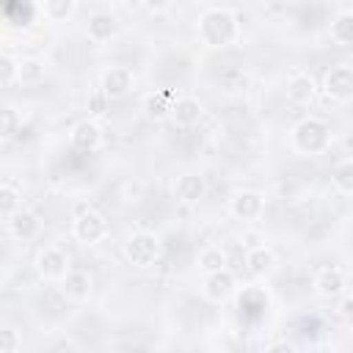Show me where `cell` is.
<instances>
[{"label":"cell","mask_w":353,"mask_h":353,"mask_svg":"<svg viewBox=\"0 0 353 353\" xmlns=\"http://www.w3.org/2000/svg\"><path fill=\"white\" fill-rule=\"evenodd\" d=\"M265 212V196L256 190H237L229 196V215L237 221H256Z\"/></svg>","instance_id":"52a82bcc"},{"label":"cell","mask_w":353,"mask_h":353,"mask_svg":"<svg viewBox=\"0 0 353 353\" xmlns=\"http://www.w3.org/2000/svg\"><path fill=\"white\" fill-rule=\"evenodd\" d=\"M108 218L97 210H83V212H74V221H72V237L83 245H97L108 237Z\"/></svg>","instance_id":"277c9868"},{"label":"cell","mask_w":353,"mask_h":353,"mask_svg":"<svg viewBox=\"0 0 353 353\" xmlns=\"http://www.w3.org/2000/svg\"><path fill=\"white\" fill-rule=\"evenodd\" d=\"M160 254H163L160 237H157L154 232H146V229L132 232V234L127 237V243H124V256H127V262L135 265V268H152V265L160 259Z\"/></svg>","instance_id":"3957f363"},{"label":"cell","mask_w":353,"mask_h":353,"mask_svg":"<svg viewBox=\"0 0 353 353\" xmlns=\"http://www.w3.org/2000/svg\"><path fill=\"white\" fill-rule=\"evenodd\" d=\"M69 143L77 152H94L102 143V127L94 119H83L69 130Z\"/></svg>","instance_id":"8fae6325"},{"label":"cell","mask_w":353,"mask_h":353,"mask_svg":"<svg viewBox=\"0 0 353 353\" xmlns=\"http://www.w3.org/2000/svg\"><path fill=\"white\" fill-rule=\"evenodd\" d=\"M290 146L303 154V157H314V154H325L331 149V127L323 119H301L292 130H290Z\"/></svg>","instance_id":"7a4b0ae2"},{"label":"cell","mask_w":353,"mask_h":353,"mask_svg":"<svg viewBox=\"0 0 353 353\" xmlns=\"http://www.w3.org/2000/svg\"><path fill=\"white\" fill-rule=\"evenodd\" d=\"M6 229H8L17 240H30V237L39 234V229H41V218H39L33 210H19V212L6 223Z\"/></svg>","instance_id":"ac0fdd59"},{"label":"cell","mask_w":353,"mask_h":353,"mask_svg":"<svg viewBox=\"0 0 353 353\" xmlns=\"http://www.w3.org/2000/svg\"><path fill=\"white\" fill-rule=\"evenodd\" d=\"M141 6H143L149 14H160V11H165V8L171 6V0H141Z\"/></svg>","instance_id":"4dcf8cb0"},{"label":"cell","mask_w":353,"mask_h":353,"mask_svg":"<svg viewBox=\"0 0 353 353\" xmlns=\"http://www.w3.org/2000/svg\"><path fill=\"white\" fill-rule=\"evenodd\" d=\"M17 74H19V58H14L11 52H3L0 55V83H3V88H11L17 83Z\"/></svg>","instance_id":"4316f807"},{"label":"cell","mask_w":353,"mask_h":353,"mask_svg":"<svg viewBox=\"0 0 353 353\" xmlns=\"http://www.w3.org/2000/svg\"><path fill=\"white\" fill-rule=\"evenodd\" d=\"M196 262H199V268H201L204 273H215V270L229 268V254H226L221 245H207V248L199 251Z\"/></svg>","instance_id":"44dd1931"},{"label":"cell","mask_w":353,"mask_h":353,"mask_svg":"<svg viewBox=\"0 0 353 353\" xmlns=\"http://www.w3.org/2000/svg\"><path fill=\"white\" fill-rule=\"evenodd\" d=\"M314 292L325 301H334V298H342L345 295V273L342 268L336 265H325L314 273Z\"/></svg>","instance_id":"30bf717a"},{"label":"cell","mask_w":353,"mask_h":353,"mask_svg":"<svg viewBox=\"0 0 353 353\" xmlns=\"http://www.w3.org/2000/svg\"><path fill=\"white\" fill-rule=\"evenodd\" d=\"M61 295L72 303H83L91 295V273L80 270V268H72L61 281Z\"/></svg>","instance_id":"4fadbf2b"},{"label":"cell","mask_w":353,"mask_h":353,"mask_svg":"<svg viewBox=\"0 0 353 353\" xmlns=\"http://www.w3.org/2000/svg\"><path fill=\"white\" fill-rule=\"evenodd\" d=\"M314 97H317V83H314V77L306 74V72H295V74L290 77V83H287V99H290L292 105H312Z\"/></svg>","instance_id":"9a60e30c"},{"label":"cell","mask_w":353,"mask_h":353,"mask_svg":"<svg viewBox=\"0 0 353 353\" xmlns=\"http://www.w3.org/2000/svg\"><path fill=\"white\" fill-rule=\"evenodd\" d=\"M328 33H331V41H336V44H342V47L353 44V11L336 14V17L331 19Z\"/></svg>","instance_id":"7402d4cb"},{"label":"cell","mask_w":353,"mask_h":353,"mask_svg":"<svg viewBox=\"0 0 353 353\" xmlns=\"http://www.w3.org/2000/svg\"><path fill=\"white\" fill-rule=\"evenodd\" d=\"M44 74H47V66L41 58H19V74H17L19 85H39L44 83Z\"/></svg>","instance_id":"ffe728a7"},{"label":"cell","mask_w":353,"mask_h":353,"mask_svg":"<svg viewBox=\"0 0 353 353\" xmlns=\"http://www.w3.org/2000/svg\"><path fill=\"white\" fill-rule=\"evenodd\" d=\"M174 102H176V94L174 91H152V94H146L143 97V113L149 116V119H165V116H171V108H174Z\"/></svg>","instance_id":"d6986e66"},{"label":"cell","mask_w":353,"mask_h":353,"mask_svg":"<svg viewBox=\"0 0 353 353\" xmlns=\"http://www.w3.org/2000/svg\"><path fill=\"white\" fill-rule=\"evenodd\" d=\"M218 85H221V91H226V94H240V91L248 85V77H245L243 69H226V72H221Z\"/></svg>","instance_id":"484cf974"},{"label":"cell","mask_w":353,"mask_h":353,"mask_svg":"<svg viewBox=\"0 0 353 353\" xmlns=\"http://www.w3.org/2000/svg\"><path fill=\"white\" fill-rule=\"evenodd\" d=\"M240 39V19L229 8H210L199 19V41L210 50H223Z\"/></svg>","instance_id":"6da1fadb"},{"label":"cell","mask_w":353,"mask_h":353,"mask_svg":"<svg viewBox=\"0 0 353 353\" xmlns=\"http://www.w3.org/2000/svg\"><path fill=\"white\" fill-rule=\"evenodd\" d=\"M270 350H287V353H290L292 345H290V342H276V345H270Z\"/></svg>","instance_id":"1f68e13d"},{"label":"cell","mask_w":353,"mask_h":353,"mask_svg":"<svg viewBox=\"0 0 353 353\" xmlns=\"http://www.w3.org/2000/svg\"><path fill=\"white\" fill-rule=\"evenodd\" d=\"M323 91L334 102H347L353 99V66L350 63H336L325 72L323 77Z\"/></svg>","instance_id":"8992f818"},{"label":"cell","mask_w":353,"mask_h":353,"mask_svg":"<svg viewBox=\"0 0 353 353\" xmlns=\"http://www.w3.org/2000/svg\"><path fill=\"white\" fill-rule=\"evenodd\" d=\"M69 270H72L69 256H66V251H61L58 245H47V248L39 251V256H36V273H39V279H44V281H58V284H61Z\"/></svg>","instance_id":"5b68a950"},{"label":"cell","mask_w":353,"mask_h":353,"mask_svg":"<svg viewBox=\"0 0 353 353\" xmlns=\"http://www.w3.org/2000/svg\"><path fill=\"white\" fill-rule=\"evenodd\" d=\"M74 0H41V14L47 22H66L74 14Z\"/></svg>","instance_id":"cb8c5ba5"},{"label":"cell","mask_w":353,"mask_h":353,"mask_svg":"<svg viewBox=\"0 0 353 353\" xmlns=\"http://www.w3.org/2000/svg\"><path fill=\"white\" fill-rule=\"evenodd\" d=\"M116 33H119V19H116L113 14L99 11V14L88 17V22H85V36H88L94 44H105V41H110Z\"/></svg>","instance_id":"2e32d148"},{"label":"cell","mask_w":353,"mask_h":353,"mask_svg":"<svg viewBox=\"0 0 353 353\" xmlns=\"http://www.w3.org/2000/svg\"><path fill=\"white\" fill-rule=\"evenodd\" d=\"M234 270L232 268H223V270H215V273H204V284H201V292L210 303H223L232 298L234 292Z\"/></svg>","instance_id":"ba28073f"},{"label":"cell","mask_w":353,"mask_h":353,"mask_svg":"<svg viewBox=\"0 0 353 353\" xmlns=\"http://www.w3.org/2000/svg\"><path fill=\"white\" fill-rule=\"evenodd\" d=\"M273 268H276V251H273L270 245L256 243V245L245 248V270H248L251 276L262 279V276H268Z\"/></svg>","instance_id":"5bb4252c"},{"label":"cell","mask_w":353,"mask_h":353,"mask_svg":"<svg viewBox=\"0 0 353 353\" xmlns=\"http://www.w3.org/2000/svg\"><path fill=\"white\" fill-rule=\"evenodd\" d=\"M207 193V185H204V176L196 174V171H185L176 176L174 182V199L179 204H199Z\"/></svg>","instance_id":"7c38bea8"},{"label":"cell","mask_w":353,"mask_h":353,"mask_svg":"<svg viewBox=\"0 0 353 353\" xmlns=\"http://www.w3.org/2000/svg\"><path fill=\"white\" fill-rule=\"evenodd\" d=\"M331 185L339 190V193H353V157L347 160H339L331 171Z\"/></svg>","instance_id":"d4e9b609"},{"label":"cell","mask_w":353,"mask_h":353,"mask_svg":"<svg viewBox=\"0 0 353 353\" xmlns=\"http://www.w3.org/2000/svg\"><path fill=\"white\" fill-rule=\"evenodd\" d=\"M201 116H204V105L196 97H176L171 108V121L176 127H193L201 121Z\"/></svg>","instance_id":"e0dca14e"},{"label":"cell","mask_w":353,"mask_h":353,"mask_svg":"<svg viewBox=\"0 0 353 353\" xmlns=\"http://www.w3.org/2000/svg\"><path fill=\"white\" fill-rule=\"evenodd\" d=\"M19 130H22L19 113H17L11 105H6V108H3V121H0V138H3V141H8V138H14Z\"/></svg>","instance_id":"83f0119b"},{"label":"cell","mask_w":353,"mask_h":353,"mask_svg":"<svg viewBox=\"0 0 353 353\" xmlns=\"http://www.w3.org/2000/svg\"><path fill=\"white\" fill-rule=\"evenodd\" d=\"M99 85H102V97H108V99H121L124 94L132 91L135 74H132V69H127V66H108V69L102 72Z\"/></svg>","instance_id":"9c48e42d"},{"label":"cell","mask_w":353,"mask_h":353,"mask_svg":"<svg viewBox=\"0 0 353 353\" xmlns=\"http://www.w3.org/2000/svg\"><path fill=\"white\" fill-rule=\"evenodd\" d=\"M19 347H22L19 334H17L14 328H3V331H0V353H17Z\"/></svg>","instance_id":"f1b7e54d"},{"label":"cell","mask_w":353,"mask_h":353,"mask_svg":"<svg viewBox=\"0 0 353 353\" xmlns=\"http://www.w3.org/2000/svg\"><path fill=\"white\" fill-rule=\"evenodd\" d=\"M339 317L353 328V292H345L339 298Z\"/></svg>","instance_id":"f546056e"},{"label":"cell","mask_w":353,"mask_h":353,"mask_svg":"<svg viewBox=\"0 0 353 353\" xmlns=\"http://www.w3.org/2000/svg\"><path fill=\"white\" fill-rule=\"evenodd\" d=\"M19 210H22V193L8 182L0 185V218H3V223H8Z\"/></svg>","instance_id":"603a6c76"}]
</instances>
